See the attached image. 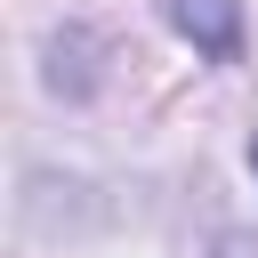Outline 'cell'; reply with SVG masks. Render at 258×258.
<instances>
[{"label":"cell","mask_w":258,"mask_h":258,"mask_svg":"<svg viewBox=\"0 0 258 258\" xmlns=\"http://www.w3.org/2000/svg\"><path fill=\"white\" fill-rule=\"evenodd\" d=\"M161 16H169L202 56H218V64L242 48V8H234V0H161Z\"/></svg>","instance_id":"6da1fadb"},{"label":"cell","mask_w":258,"mask_h":258,"mask_svg":"<svg viewBox=\"0 0 258 258\" xmlns=\"http://www.w3.org/2000/svg\"><path fill=\"white\" fill-rule=\"evenodd\" d=\"M218 258H258V234H226V242H218Z\"/></svg>","instance_id":"7a4b0ae2"},{"label":"cell","mask_w":258,"mask_h":258,"mask_svg":"<svg viewBox=\"0 0 258 258\" xmlns=\"http://www.w3.org/2000/svg\"><path fill=\"white\" fill-rule=\"evenodd\" d=\"M250 177H258V129H250Z\"/></svg>","instance_id":"3957f363"}]
</instances>
